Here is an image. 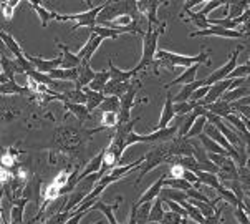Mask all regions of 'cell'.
I'll list each match as a JSON object with an SVG mask.
<instances>
[{
    "instance_id": "1",
    "label": "cell",
    "mask_w": 250,
    "mask_h": 224,
    "mask_svg": "<svg viewBox=\"0 0 250 224\" xmlns=\"http://www.w3.org/2000/svg\"><path fill=\"white\" fill-rule=\"evenodd\" d=\"M164 30H166V22H161L158 27H151L147 25L146 32L143 35V57L136 67H134V73H139V71L146 70L147 67H151L152 63L156 62V53H158V42L159 37L163 35Z\"/></svg>"
},
{
    "instance_id": "2",
    "label": "cell",
    "mask_w": 250,
    "mask_h": 224,
    "mask_svg": "<svg viewBox=\"0 0 250 224\" xmlns=\"http://www.w3.org/2000/svg\"><path fill=\"white\" fill-rule=\"evenodd\" d=\"M209 57H210L209 50H202V52L199 55H196V57L179 55V53H174V52H167V50H158L154 65L167 67V68L172 71V68H176V67H184V68H189V67L197 65V63H199V65H201V63L209 65V63H210Z\"/></svg>"
},
{
    "instance_id": "3",
    "label": "cell",
    "mask_w": 250,
    "mask_h": 224,
    "mask_svg": "<svg viewBox=\"0 0 250 224\" xmlns=\"http://www.w3.org/2000/svg\"><path fill=\"white\" fill-rule=\"evenodd\" d=\"M121 15H131L134 20L141 19L138 12V7H136V2H128V0H125V2H111V0H108L106 5L101 8L98 19H96V25L103 27V25L114 22V20Z\"/></svg>"
},
{
    "instance_id": "4",
    "label": "cell",
    "mask_w": 250,
    "mask_h": 224,
    "mask_svg": "<svg viewBox=\"0 0 250 224\" xmlns=\"http://www.w3.org/2000/svg\"><path fill=\"white\" fill-rule=\"evenodd\" d=\"M179 126L181 123H176L172 126H169V128H164V130H158V132H152L149 134H141L131 132L129 136L126 138V148L128 146H133V145H138V143H166V141H171V139H174L177 136V133H179Z\"/></svg>"
},
{
    "instance_id": "5",
    "label": "cell",
    "mask_w": 250,
    "mask_h": 224,
    "mask_svg": "<svg viewBox=\"0 0 250 224\" xmlns=\"http://www.w3.org/2000/svg\"><path fill=\"white\" fill-rule=\"evenodd\" d=\"M106 5V2L101 3V5L95 7V8H88L86 12H82V14H75V15H57L58 22H66V20H73L75 25L71 27L70 32H75L76 28H95L96 27V19H98L101 8Z\"/></svg>"
},
{
    "instance_id": "6",
    "label": "cell",
    "mask_w": 250,
    "mask_h": 224,
    "mask_svg": "<svg viewBox=\"0 0 250 224\" xmlns=\"http://www.w3.org/2000/svg\"><path fill=\"white\" fill-rule=\"evenodd\" d=\"M244 50V46H239L237 50H234L230 55H229V60L224 63L222 67H219L217 70H214L212 73L209 75L207 78H204L202 82H204L206 87H210L214 85V83H219V82H224V80H227L230 77V73L237 68V58H239L240 52Z\"/></svg>"
},
{
    "instance_id": "7",
    "label": "cell",
    "mask_w": 250,
    "mask_h": 224,
    "mask_svg": "<svg viewBox=\"0 0 250 224\" xmlns=\"http://www.w3.org/2000/svg\"><path fill=\"white\" fill-rule=\"evenodd\" d=\"M23 57L32 63L33 68H35L37 71H40V73H45V75L52 73L53 70H58L62 67V53L57 55V57L52 58V60H45V58L33 57V55H28V53H23Z\"/></svg>"
},
{
    "instance_id": "8",
    "label": "cell",
    "mask_w": 250,
    "mask_h": 224,
    "mask_svg": "<svg viewBox=\"0 0 250 224\" xmlns=\"http://www.w3.org/2000/svg\"><path fill=\"white\" fill-rule=\"evenodd\" d=\"M220 37V39H242V37H247L245 33L240 30H226L222 27H215V25H210L207 30H196L190 33V39H196V37Z\"/></svg>"
},
{
    "instance_id": "9",
    "label": "cell",
    "mask_w": 250,
    "mask_h": 224,
    "mask_svg": "<svg viewBox=\"0 0 250 224\" xmlns=\"http://www.w3.org/2000/svg\"><path fill=\"white\" fill-rule=\"evenodd\" d=\"M176 118V112H174V95L167 91L166 95V101H164V107H163V112H161V116H159V121H158V126L154 128V132L158 130H164V128H169V123Z\"/></svg>"
},
{
    "instance_id": "10",
    "label": "cell",
    "mask_w": 250,
    "mask_h": 224,
    "mask_svg": "<svg viewBox=\"0 0 250 224\" xmlns=\"http://www.w3.org/2000/svg\"><path fill=\"white\" fill-rule=\"evenodd\" d=\"M96 71L91 68L90 62H82V65L78 67V78L75 82V90H84L90 87L91 80L95 78Z\"/></svg>"
},
{
    "instance_id": "11",
    "label": "cell",
    "mask_w": 250,
    "mask_h": 224,
    "mask_svg": "<svg viewBox=\"0 0 250 224\" xmlns=\"http://www.w3.org/2000/svg\"><path fill=\"white\" fill-rule=\"evenodd\" d=\"M103 44V39L98 35H95V33H91L90 37H88V40H86V44L83 45V48L80 50L78 53V58L82 62H90L91 58H93V55H95L96 50L100 48V45Z\"/></svg>"
},
{
    "instance_id": "12",
    "label": "cell",
    "mask_w": 250,
    "mask_h": 224,
    "mask_svg": "<svg viewBox=\"0 0 250 224\" xmlns=\"http://www.w3.org/2000/svg\"><path fill=\"white\" fill-rule=\"evenodd\" d=\"M167 178V175H161L158 181H154V183L151 184V188H147L146 191H144L141 194V198L136 201V206H141L144 204V202H151V201H154L156 198L159 196L161 191H163V188H164V179Z\"/></svg>"
},
{
    "instance_id": "13",
    "label": "cell",
    "mask_w": 250,
    "mask_h": 224,
    "mask_svg": "<svg viewBox=\"0 0 250 224\" xmlns=\"http://www.w3.org/2000/svg\"><path fill=\"white\" fill-rule=\"evenodd\" d=\"M58 44V48L62 50V70H73V68H78L80 65H82V60L78 58V55L76 53H71L68 46H65L63 44L57 40Z\"/></svg>"
},
{
    "instance_id": "14",
    "label": "cell",
    "mask_w": 250,
    "mask_h": 224,
    "mask_svg": "<svg viewBox=\"0 0 250 224\" xmlns=\"http://www.w3.org/2000/svg\"><path fill=\"white\" fill-rule=\"evenodd\" d=\"M0 95H20V96H32L30 90H28L27 87H20L19 83L15 82V80H7L5 83H2L0 85Z\"/></svg>"
},
{
    "instance_id": "15",
    "label": "cell",
    "mask_w": 250,
    "mask_h": 224,
    "mask_svg": "<svg viewBox=\"0 0 250 224\" xmlns=\"http://www.w3.org/2000/svg\"><path fill=\"white\" fill-rule=\"evenodd\" d=\"M199 67H201V65L197 63V65H192V67H189V68H186L179 75V77L172 80L169 85H166V90H167L169 87H174V85H189V83H194V82H196V77H197Z\"/></svg>"
},
{
    "instance_id": "16",
    "label": "cell",
    "mask_w": 250,
    "mask_h": 224,
    "mask_svg": "<svg viewBox=\"0 0 250 224\" xmlns=\"http://www.w3.org/2000/svg\"><path fill=\"white\" fill-rule=\"evenodd\" d=\"M207 113H210V115H215L219 118H227L229 115H232L234 113V108H232L230 103H227V101H224L220 98L219 101H215L212 105H207Z\"/></svg>"
},
{
    "instance_id": "17",
    "label": "cell",
    "mask_w": 250,
    "mask_h": 224,
    "mask_svg": "<svg viewBox=\"0 0 250 224\" xmlns=\"http://www.w3.org/2000/svg\"><path fill=\"white\" fill-rule=\"evenodd\" d=\"M63 107H65L68 112L71 113V115H75L76 118H78V121L82 125L86 123L88 120H93V115L90 112H88L86 105H76V103H63Z\"/></svg>"
},
{
    "instance_id": "18",
    "label": "cell",
    "mask_w": 250,
    "mask_h": 224,
    "mask_svg": "<svg viewBox=\"0 0 250 224\" xmlns=\"http://www.w3.org/2000/svg\"><path fill=\"white\" fill-rule=\"evenodd\" d=\"M30 3V7L33 8V10L37 12V15L40 17V22H42V27H46L52 20H57V15L58 14H55V12L52 10H48V8H45L43 5H42V2H28Z\"/></svg>"
},
{
    "instance_id": "19",
    "label": "cell",
    "mask_w": 250,
    "mask_h": 224,
    "mask_svg": "<svg viewBox=\"0 0 250 224\" xmlns=\"http://www.w3.org/2000/svg\"><path fill=\"white\" fill-rule=\"evenodd\" d=\"M111 80V75H109V70H101V71H96L95 73V78L91 80L90 83V90L93 91H100L103 93L104 91V87L108 85V82Z\"/></svg>"
},
{
    "instance_id": "20",
    "label": "cell",
    "mask_w": 250,
    "mask_h": 224,
    "mask_svg": "<svg viewBox=\"0 0 250 224\" xmlns=\"http://www.w3.org/2000/svg\"><path fill=\"white\" fill-rule=\"evenodd\" d=\"M204 87V82H194V83H189V85H182L181 91L177 93L174 96V103H184V101H190V96H192V93L197 90V88Z\"/></svg>"
},
{
    "instance_id": "21",
    "label": "cell",
    "mask_w": 250,
    "mask_h": 224,
    "mask_svg": "<svg viewBox=\"0 0 250 224\" xmlns=\"http://www.w3.org/2000/svg\"><path fill=\"white\" fill-rule=\"evenodd\" d=\"M250 8V2H227V19L237 20Z\"/></svg>"
},
{
    "instance_id": "22",
    "label": "cell",
    "mask_w": 250,
    "mask_h": 224,
    "mask_svg": "<svg viewBox=\"0 0 250 224\" xmlns=\"http://www.w3.org/2000/svg\"><path fill=\"white\" fill-rule=\"evenodd\" d=\"M0 39H2V42H3V44H5V46H7V50H8V52H12V55H14L15 58L23 57V53H25V52L22 50V46L17 44V40L10 35V33L0 30Z\"/></svg>"
},
{
    "instance_id": "23",
    "label": "cell",
    "mask_w": 250,
    "mask_h": 224,
    "mask_svg": "<svg viewBox=\"0 0 250 224\" xmlns=\"http://www.w3.org/2000/svg\"><path fill=\"white\" fill-rule=\"evenodd\" d=\"M109 75H111V80H114V82H129L131 78L134 77V70H121V68H118V67H114V63L113 60L109 58Z\"/></svg>"
},
{
    "instance_id": "24",
    "label": "cell",
    "mask_w": 250,
    "mask_h": 224,
    "mask_svg": "<svg viewBox=\"0 0 250 224\" xmlns=\"http://www.w3.org/2000/svg\"><path fill=\"white\" fill-rule=\"evenodd\" d=\"M22 151H17L14 148H7V150H3L2 153H0V166L3 168H8V170H14L17 166V156H19Z\"/></svg>"
},
{
    "instance_id": "25",
    "label": "cell",
    "mask_w": 250,
    "mask_h": 224,
    "mask_svg": "<svg viewBox=\"0 0 250 224\" xmlns=\"http://www.w3.org/2000/svg\"><path fill=\"white\" fill-rule=\"evenodd\" d=\"M245 96H250V87H239V88H234V90H229L226 91V95L222 96V100L234 105L237 101L245 98Z\"/></svg>"
},
{
    "instance_id": "26",
    "label": "cell",
    "mask_w": 250,
    "mask_h": 224,
    "mask_svg": "<svg viewBox=\"0 0 250 224\" xmlns=\"http://www.w3.org/2000/svg\"><path fill=\"white\" fill-rule=\"evenodd\" d=\"M84 95H86V108H88V112H93V110H96V108H100L101 107V103H103V100H104V95L103 93H100V91H93L90 90V88H84Z\"/></svg>"
},
{
    "instance_id": "27",
    "label": "cell",
    "mask_w": 250,
    "mask_h": 224,
    "mask_svg": "<svg viewBox=\"0 0 250 224\" xmlns=\"http://www.w3.org/2000/svg\"><path fill=\"white\" fill-rule=\"evenodd\" d=\"M118 208H120V202H114V204H106V202H103V201H98L91 209L101 211V213L106 216L109 224H120V223L116 221V218H114V209H118Z\"/></svg>"
},
{
    "instance_id": "28",
    "label": "cell",
    "mask_w": 250,
    "mask_h": 224,
    "mask_svg": "<svg viewBox=\"0 0 250 224\" xmlns=\"http://www.w3.org/2000/svg\"><path fill=\"white\" fill-rule=\"evenodd\" d=\"M189 17H186V19L182 20H188V22L194 23L199 30H207V28L210 27V22H209V17L202 15L201 12H188Z\"/></svg>"
},
{
    "instance_id": "29",
    "label": "cell",
    "mask_w": 250,
    "mask_h": 224,
    "mask_svg": "<svg viewBox=\"0 0 250 224\" xmlns=\"http://www.w3.org/2000/svg\"><path fill=\"white\" fill-rule=\"evenodd\" d=\"M28 202L27 198H22L15 202V204L10 206V223L8 224H22V216H23V209H25V204Z\"/></svg>"
},
{
    "instance_id": "30",
    "label": "cell",
    "mask_w": 250,
    "mask_h": 224,
    "mask_svg": "<svg viewBox=\"0 0 250 224\" xmlns=\"http://www.w3.org/2000/svg\"><path fill=\"white\" fill-rule=\"evenodd\" d=\"M199 138V141L202 143V146L206 148V151L207 153H214V155H226V156H229V153L226 150H224L222 146L219 145V143H215V141H212L209 136H206L204 133L201 134V136H197Z\"/></svg>"
},
{
    "instance_id": "31",
    "label": "cell",
    "mask_w": 250,
    "mask_h": 224,
    "mask_svg": "<svg viewBox=\"0 0 250 224\" xmlns=\"http://www.w3.org/2000/svg\"><path fill=\"white\" fill-rule=\"evenodd\" d=\"M164 201L161 200V198H156L154 202H152L151 206V214H149V219H147V223H159L163 221L164 218Z\"/></svg>"
},
{
    "instance_id": "32",
    "label": "cell",
    "mask_w": 250,
    "mask_h": 224,
    "mask_svg": "<svg viewBox=\"0 0 250 224\" xmlns=\"http://www.w3.org/2000/svg\"><path fill=\"white\" fill-rule=\"evenodd\" d=\"M196 175L199 178V183L204 184V186H209V188L215 189V191H217L220 186H222V183H220L217 175H212V173H204V171H199V173H196Z\"/></svg>"
},
{
    "instance_id": "33",
    "label": "cell",
    "mask_w": 250,
    "mask_h": 224,
    "mask_svg": "<svg viewBox=\"0 0 250 224\" xmlns=\"http://www.w3.org/2000/svg\"><path fill=\"white\" fill-rule=\"evenodd\" d=\"M163 198L161 200L163 201H176V202H184V201H188L189 198H188V194H186L184 191H179V189H171V188H164L163 191Z\"/></svg>"
},
{
    "instance_id": "34",
    "label": "cell",
    "mask_w": 250,
    "mask_h": 224,
    "mask_svg": "<svg viewBox=\"0 0 250 224\" xmlns=\"http://www.w3.org/2000/svg\"><path fill=\"white\" fill-rule=\"evenodd\" d=\"M181 206L186 209V213H188V218H190L192 221H196L197 224H206V218L202 216L201 211H199L189 200L184 201V202H181Z\"/></svg>"
},
{
    "instance_id": "35",
    "label": "cell",
    "mask_w": 250,
    "mask_h": 224,
    "mask_svg": "<svg viewBox=\"0 0 250 224\" xmlns=\"http://www.w3.org/2000/svg\"><path fill=\"white\" fill-rule=\"evenodd\" d=\"M164 186L171 189H179V191H184V193L194 188V186L188 183L184 178H166L164 179Z\"/></svg>"
},
{
    "instance_id": "36",
    "label": "cell",
    "mask_w": 250,
    "mask_h": 224,
    "mask_svg": "<svg viewBox=\"0 0 250 224\" xmlns=\"http://www.w3.org/2000/svg\"><path fill=\"white\" fill-rule=\"evenodd\" d=\"M91 33H95V35L101 37V39H109V40H114L118 39V37L121 35L120 30H116V28H108V27H101V25H96L95 28H91L90 30Z\"/></svg>"
},
{
    "instance_id": "37",
    "label": "cell",
    "mask_w": 250,
    "mask_h": 224,
    "mask_svg": "<svg viewBox=\"0 0 250 224\" xmlns=\"http://www.w3.org/2000/svg\"><path fill=\"white\" fill-rule=\"evenodd\" d=\"M101 113H106V112H120L121 110V101L118 96H104L103 103H101Z\"/></svg>"
},
{
    "instance_id": "38",
    "label": "cell",
    "mask_w": 250,
    "mask_h": 224,
    "mask_svg": "<svg viewBox=\"0 0 250 224\" xmlns=\"http://www.w3.org/2000/svg\"><path fill=\"white\" fill-rule=\"evenodd\" d=\"M207 125V118L206 116H199L196 120V123L192 125V128L189 130V133L186 134V139H190V138H197L204 133V128Z\"/></svg>"
},
{
    "instance_id": "39",
    "label": "cell",
    "mask_w": 250,
    "mask_h": 224,
    "mask_svg": "<svg viewBox=\"0 0 250 224\" xmlns=\"http://www.w3.org/2000/svg\"><path fill=\"white\" fill-rule=\"evenodd\" d=\"M176 163H179L186 171H192V173H199L201 168H199V163L194 156H181V158L176 159Z\"/></svg>"
},
{
    "instance_id": "40",
    "label": "cell",
    "mask_w": 250,
    "mask_h": 224,
    "mask_svg": "<svg viewBox=\"0 0 250 224\" xmlns=\"http://www.w3.org/2000/svg\"><path fill=\"white\" fill-rule=\"evenodd\" d=\"M101 128L106 130V128H116L118 126V113L116 112H106L101 115Z\"/></svg>"
},
{
    "instance_id": "41",
    "label": "cell",
    "mask_w": 250,
    "mask_h": 224,
    "mask_svg": "<svg viewBox=\"0 0 250 224\" xmlns=\"http://www.w3.org/2000/svg\"><path fill=\"white\" fill-rule=\"evenodd\" d=\"M197 105L192 103V101H184V103H174V112L176 116H188L189 113L194 112Z\"/></svg>"
},
{
    "instance_id": "42",
    "label": "cell",
    "mask_w": 250,
    "mask_h": 224,
    "mask_svg": "<svg viewBox=\"0 0 250 224\" xmlns=\"http://www.w3.org/2000/svg\"><path fill=\"white\" fill-rule=\"evenodd\" d=\"M209 22H210V25L222 27V28H226V30H235V28L239 27L235 20H230V19H227V17H224V19H210L209 17Z\"/></svg>"
},
{
    "instance_id": "43",
    "label": "cell",
    "mask_w": 250,
    "mask_h": 224,
    "mask_svg": "<svg viewBox=\"0 0 250 224\" xmlns=\"http://www.w3.org/2000/svg\"><path fill=\"white\" fill-rule=\"evenodd\" d=\"M19 3H22V2H19V0H14V2H0V8H2V14L5 17L7 22L14 19V12H15V8L19 7Z\"/></svg>"
},
{
    "instance_id": "44",
    "label": "cell",
    "mask_w": 250,
    "mask_h": 224,
    "mask_svg": "<svg viewBox=\"0 0 250 224\" xmlns=\"http://www.w3.org/2000/svg\"><path fill=\"white\" fill-rule=\"evenodd\" d=\"M70 218H71V213H66V211H58L57 214H53L52 218H48L46 221H43L42 224H66Z\"/></svg>"
},
{
    "instance_id": "45",
    "label": "cell",
    "mask_w": 250,
    "mask_h": 224,
    "mask_svg": "<svg viewBox=\"0 0 250 224\" xmlns=\"http://www.w3.org/2000/svg\"><path fill=\"white\" fill-rule=\"evenodd\" d=\"M250 77V65L245 63V65H237V68L230 73V80H235V78H247Z\"/></svg>"
},
{
    "instance_id": "46",
    "label": "cell",
    "mask_w": 250,
    "mask_h": 224,
    "mask_svg": "<svg viewBox=\"0 0 250 224\" xmlns=\"http://www.w3.org/2000/svg\"><path fill=\"white\" fill-rule=\"evenodd\" d=\"M184 221H186V218H182L176 213H171V211H166L161 224H184Z\"/></svg>"
},
{
    "instance_id": "47",
    "label": "cell",
    "mask_w": 250,
    "mask_h": 224,
    "mask_svg": "<svg viewBox=\"0 0 250 224\" xmlns=\"http://www.w3.org/2000/svg\"><path fill=\"white\" fill-rule=\"evenodd\" d=\"M209 90H210V87H206V85L197 88V90L192 93V96H190V101H192V103H199V101H202L206 98L207 93H209Z\"/></svg>"
},
{
    "instance_id": "48",
    "label": "cell",
    "mask_w": 250,
    "mask_h": 224,
    "mask_svg": "<svg viewBox=\"0 0 250 224\" xmlns=\"http://www.w3.org/2000/svg\"><path fill=\"white\" fill-rule=\"evenodd\" d=\"M184 168L181 166L179 163H172L171 166H169V176L167 178H182L184 176Z\"/></svg>"
},
{
    "instance_id": "49",
    "label": "cell",
    "mask_w": 250,
    "mask_h": 224,
    "mask_svg": "<svg viewBox=\"0 0 250 224\" xmlns=\"http://www.w3.org/2000/svg\"><path fill=\"white\" fill-rule=\"evenodd\" d=\"M224 3H226V2H220V0H210V2L204 3V8L201 10V14H202V15L210 14V12L215 10V8H220V7H222Z\"/></svg>"
},
{
    "instance_id": "50",
    "label": "cell",
    "mask_w": 250,
    "mask_h": 224,
    "mask_svg": "<svg viewBox=\"0 0 250 224\" xmlns=\"http://www.w3.org/2000/svg\"><path fill=\"white\" fill-rule=\"evenodd\" d=\"M188 183H190V184H197L199 183V178H197V175L196 173H192V171H184V176H182Z\"/></svg>"
},
{
    "instance_id": "51",
    "label": "cell",
    "mask_w": 250,
    "mask_h": 224,
    "mask_svg": "<svg viewBox=\"0 0 250 224\" xmlns=\"http://www.w3.org/2000/svg\"><path fill=\"white\" fill-rule=\"evenodd\" d=\"M197 3H201V2H197V0H188V2L184 3V12H190V8L196 7Z\"/></svg>"
},
{
    "instance_id": "52",
    "label": "cell",
    "mask_w": 250,
    "mask_h": 224,
    "mask_svg": "<svg viewBox=\"0 0 250 224\" xmlns=\"http://www.w3.org/2000/svg\"><path fill=\"white\" fill-rule=\"evenodd\" d=\"M244 209H245V213H247L249 218H250V201L247 200V198L244 200Z\"/></svg>"
},
{
    "instance_id": "53",
    "label": "cell",
    "mask_w": 250,
    "mask_h": 224,
    "mask_svg": "<svg viewBox=\"0 0 250 224\" xmlns=\"http://www.w3.org/2000/svg\"><path fill=\"white\" fill-rule=\"evenodd\" d=\"M7 82V78L3 77V73H2V70H0V83H5Z\"/></svg>"
},
{
    "instance_id": "54",
    "label": "cell",
    "mask_w": 250,
    "mask_h": 224,
    "mask_svg": "<svg viewBox=\"0 0 250 224\" xmlns=\"http://www.w3.org/2000/svg\"><path fill=\"white\" fill-rule=\"evenodd\" d=\"M245 198H247V200L250 201V193L249 191H245Z\"/></svg>"
},
{
    "instance_id": "55",
    "label": "cell",
    "mask_w": 250,
    "mask_h": 224,
    "mask_svg": "<svg viewBox=\"0 0 250 224\" xmlns=\"http://www.w3.org/2000/svg\"><path fill=\"white\" fill-rule=\"evenodd\" d=\"M247 168L250 170V156H249V159H247Z\"/></svg>"
},
{
    "instance_id": "56",
    "label": "cell",
    "mask_w": 250,
    "mask_h": 224,
    "mask_svg": "<svg viewBox=\"0 0 250 224\" xmlns=\"http://www.w3.org/2000/svg\"><path fill=\"white\" fill-rule=\"evenodd\" d=\"M93 224H103V221H96V223H93Z\"/></svg>"
},
{
    "instance_id": "57",
    "label": "cell",
    "mask_w": 250,
    "mask_h": 224,
    "mask_svg": "<svg viewBox=\"0 0 250 224\" xmlns=\"http://www.w3.org/2000/svg\"><path fill=\"white\" fill-rule=\"evenodd\" d=\"M247 63H249V65H250V58H249V60H247Z\"/></svg>"
}]
</instances>
